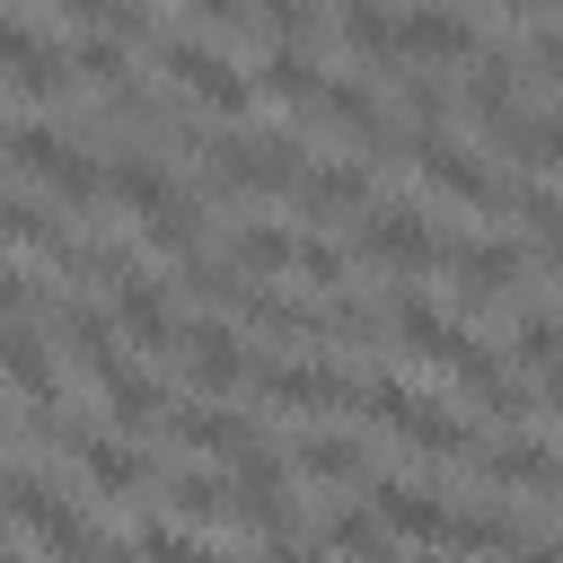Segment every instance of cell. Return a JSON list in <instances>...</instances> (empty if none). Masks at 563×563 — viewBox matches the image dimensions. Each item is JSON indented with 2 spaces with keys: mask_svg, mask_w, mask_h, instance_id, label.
I'll return each mask as SVG.
<instances>
[{
  "mask_svg": "<svg viewBox=\"0 0 563 563\" xmlns=\"http://www.w3.org/2000/svg\"><path fill=\"white\" fill-rule=\"evenodd\" d=\"M9 158H18L53 202H70V211H79V202H106V158H88V150H79L70 132H53V123H18V132H9Z\"/></svg>",
  "mask_w": 563,
  "mask_h": 563,
  "instance_id": "obj_1",
  "label": "cell"
},
{
  "mask_svg": "<svg viewBox=\"0 0 563 563\" xmlns=\"http://www.w3.org/2000/svg\"><path fill=\"white\" fill-rule=\"evenodd\" d=\"M361 413H378L396 440L413 449H440V457H475V431L440 405V396H413L405 378H361Z\"/></svg>",
  "mask_w": 563,
  "mask_h": 563,
  "instance_id": "obj_2",
  "label": "cell"
},
{
  "mask_svg": "<svg viewBox=\"0 0 563 563\" xmlns=\"http://www.w3.org/2000/svg\"><path fill=\"white\" fill-rule=\"evenodd\" d=\"M422 211H431V202H369V220H361V264L422 282V273L440 264V229H431Z\"/></svg>",
  "mask_w": 563,
  "mask_h": 563,
  "instance_id": "obj_3",
  "label": "cell"
},
{
  "mask_svg": "<svg viewBox=\"0 0 563 563\" xmlns=\"http://www.w3.org/2000/svg\"><path fill=\"white\" fill-rule=\"evenodd\" d=\"M158 70H167L194 106H211V114H246V97H255V79H246L220 44H202V35H167V44H158Z\"/></svg>",
  "mask_w": 563,
  "mask_h": 563,
  "instance_id": "obj_4",
  "label": "cell"
},
{
  "mask_svg": "<svg viewBox=\"0 0 563 563\" xmlns=\"http://www.w3.org/2000/svg\"><path fill=\"white\" fill-rule=\"evenodd\" d=\"M176 378L185 387H202V396H229L238 378H255V361H246V334L238 325H220V317H202V325H176Z\"/></svg>",
  "mask_w": 563,
  "mask_h": 563,
  "instance_id": "obj_5",
  "label": "cell"
},
{
  "mask_svg": "<svg viewBox=\"0 0 563 563\" xmlns=\"http://www.w3.org/2000/svg\"><path fill=\"white\" fill-rule=\"evenodd\" d=\"M396 150L422 167V185H431L440 202H457V211H484V202H493V167H484L475 150H457V141H440V132H396Z\"/></svg>",
  "mask_w": 563,
  "mask_h": 563,
  "instance_id": "obj_6",
  "label": "cell"
},
{
  "mask_svg": "<svg viewBox=\"0 0 563 563\" xmlns=\"http://www.w3.org/2000/svg\"><path fill=\"white\" fill-rule=\"evenodd\" d=\"M299 176H308V150L282 132H229L220 141V185H238V194H282Z\"/></svg>",
  "mask_w": 563,
  "mask_h": 563,
  "instance_id": "obj_7",
  "label": "cell"
},
{
  "mask_svg": "<svg viewBox=\"0 0 563 563\" xmlns=\"http://www.w3.org/2000/svg\"><path fill=\"white\" fill-rule=\"evenodd\" d=\"M70 79H79L70 53H53L26 18H0V88H9V97H35V106H44V97H62Z\"/></svg>",
  "mask_w": 563,
  "mask_h": 563,
  "instance_id": "obj_8",
  "label": "cell"
},
{
  "mask_svg": "<svg viewBox=\"0 0 563 563\" xmlns=\"http://www.w3.org/2000/svg\"><path fill=\"white\" fill-rule=\"evenodd\" d=\"M264 378V396L282 405V413H352L361 405V378L352 369H325V361H273V369H255Z\"/></svg>",
  "mask_w": 563,
  "mask_h": 563,
  "instance_id": "obj_9",
  "label": "cell"
},
{
  "mask_svg": "<svg viewBox=\"0 0 563 563\" xmlns=\"http://www.w3.org/2000/svg\"><path fill=\"white\" fill-rule=\"evenodd\" d=\"M396 35H405V62H475V18L449 9V0L396 9Z\"/></svg>",
  "mask_w": 563,
  "mask_h": 563,
  "instance_id": "obj_10",
  "label": "cell"
},
{
  "mask_svg": "<svg viewBox=\"0 0 563 563\" xmlns=\"http://www.w3.org/2000/svg\"><path fill=\"white\" fill-rule=\"evenodd\" d=\"M369 510L387 519V537H422V545H449V528H457V510L431 484H405V475H378L369 484Z\"/></svg>",
  "mask_w": 563,
  "mask_h": 563,
  "instance_id": "obj_11",
  "label": "cell"
},
{
  "mask_svg": "<svg viewBox=\"0 0 563 563\" xmlns=\"http://www.w3.org/2000/svg\"><path fill=\"white\" fill-rule=\"evenodd\" d=\"M106 317H114L123 343H141V352H176V308H167V290H158L141 264L114 282V308H106Z\"/></svg>",
  "mask_w": 563,
  "mask_h": 563,
  "instance_id": "obj_12",
  "label": "cell"
},
{
  "mask_svg": "<svg viewBox=\"0 0 563 563\" xmlns=\"http://www.w3.org/2000/svg\"><path fill=\"white\" fill-rule=\"evenodd\" d=\"M70 466H79V484H88V493H106V501H132V493H150V457H141L132 440H106V431H88V440L70 449Z\"/></svg>",
  "mask_w": 563,
  "mask_h": 563,
  "instance_id": "obj_13",
  "label": "cell"
},
{
  "mask_svg": "<svg viewBox=\"0 0 563 563\" xmlns=\"http://www.w3.org/2000/svg\"><path fill=\"white\" fill-rule=\"evenodd\" d=\"M440 264L466 282V299H510L519 273H528V255L519 246H493V238H457V246H440Z\"/></svg>",
  "mask_w": 563,
  "mask_h": 563,
  "instance_id": "obj_14",
  "label": "cell"
},
{
  "mask_svg": "<svg viewBox=\"0 0 563 563\" xmlns=\"http://www.w3.org/2000/svg\"><path fill=\"white\" fill-rule=\"evenodd\" d=\"M167 431H176L185 449H211L220 466H229V457H238L246 440H264V431H255L246 413H229V405H211V396H194V405H176V413H167Z\"/></svg>",
  "mask_w": 563,
  "mask_h": 563,
  "instance_id": "obj_15",
  "label": "cell"
},
{
  "mask_svg": "<svg viewBox=\"0 0 563 563\" xmlns=\"http://www.w3.org/2000/svg\"><path fill=\"white\" fill-rule=\"evenodd\" d=\"M229 264H238L246 282L299 273V229H282V220H238V229H229Z\"/></svg>",
  "mask_w": 563,
  "mask_h": 563,
  "instance_id": "obj_16",
  "label": "cell"
},
{
  "mask_svg": "<svg viewBox=\"0 0 563 563\" xmlns=\"http://www.w3.org/2000/svg\"><path fill=\"white\" fill-rule=\"evenodd\" d=\"M0 378L26 396V405H53V352L26 317H0Z\"/></svg>",
  "mask_w": 563,
  "mask_h": 563,
  "instance_id": "obj_17",
  "label": "cell"
},
{
  "mask_svg": "<svg viewBox=\"0 0 563 563\" xmlns=\"http://www.w3.org/2000/svg\"><path fill=\"white\" fill-rule=\"evenodd\" d=\"M475 466L493 475V484H545V493H563V457L545 449V440H493V449H475Z\"/></svg>",
  "mask_w": 563,
  "mask_h": 563,
  "instance_id": "obj_18",
  "label": "cell"
},
{
  "mask_svg": "<svg viewBox=\"0 0 563 563\" xmlns=\"http://www.w3.org/2000/svg\"><path fill=\"white\" fill-rule=\"evenodd\" d=\"M290 475H317V484H361V475H369V449H361L352 431H308V440L290 449Z\"/></svg>",
  "mask_w": 563,
  "mask_h": 563,
  "instance_id": "obj_19",
  "label": "cell"
},
{
  "mask_svg": "<svg viewBox=\"0 0 563 563\" xmlns=\"http://www.w3.org/2000/svg\"><path fill=\"white\" fill-rule=\"evenodd\" d=\"M334 35L352 44V53H369V62H405V35H396V9H378V0H343L334 9Z\"/></svg>",
  "mask_w": 563,
  "mask_h": 563,
  "instance_id": "obj_20",
  "label": "cell"
},
{
  "mask_svg": "<svg viewBox=\"0 0 563 563\" xmlns=\"http://www.w3.org/2000/svg\"><path fill=\"white\" fill-rule=\"evenodd\" d=\"M317 114H325L334 132H361V141H396V132H387V106H378V88H361V79H325V88H317Z\"/></svg>",
  "mask_w": 563,
  "mask_h": 563,
  "instance_id": "obj_21",
  "label": "cell"
},
{
  "mask_svg": "<svg viewBox=\"0 0 563 563\" xmlns=\"http://www.w3.org/2000/svg\"><path fill=\"white\" fill-rule=\"evenodd\" d=\"M299 202H308L317 220H343V211H361V202H369V167H361V158L308 167V176H299Z\"/></svg>",
  "mask_w": 563,
  "mask_h": 563,
  "instance_id": "obj_22",
  "label": "cell"
},
{
  "mask_svg": "<svg viewBox=\"0 0 563 563\" xmlns=\"http://www.w3.org/2000/svg\"><path fill=\"white\" fill-rule=\"evenodd\" d=\"M167 501H176V519H238V475L229 466H185L167 484Z\"/></svg>",
  "mask_w": 563,
  "mask_h": 563,
  "instance_id": "obj_23",
  "label": "cell"
},
{
  "mask_svg": "<svg viewBox=\"0 0 563 563\" xmlns=\"http://www.w3.org/2000/svg\"><path fill=\"white\" fill-rule=\"evenodd\" d=\"M466 114H475L484 132H510V123H519V70H510V62H475V79H466Z\"/></svg>",
  "mask_w": 563,
  "mask_h": 563,
  "instance_id": "obj_24",
  "label": "cell"
},
{
  "mask_svg": "<svg viewBox=\"0 0 563 563\" xmlns=\"http://www.w3.org/2000/svg\"><path fill=\"white\" fill-rule=\"evenodd\" d=\"M387 519L378 510H325V554H343V563H387Z\"/></svg>",
  "mask_w": 563,
  "mask_h": 563,
  "instance_id": "obj_25",
  "label": "cell"
},
{
  "mask_svg": "<svg viewBox=\"0 0 563 563\" xmlns=\"http://www.w3.org/2000/svg\"><path fill=\"white\" fill-rule=\"evenodd\" d=\"M317 88H325V79H317V62H308L299 44H273V53H264V70H255V97H290V106H317Z\"/></svg>",
  "mask_w": 563,
  "mask_h": 563,
  "instance_id": "obj_26",
  "label": "cell"
},
{
  "mask_svg": "<svg viewBox=\"0 0 563 563\" xmlns=\"http://www.w3.org/2000/svg\"><path fill=\"white\" fill-rule=\"evenodd\" d=\"M501 141H510V150H519L537 176H563V114H519Z\"/></svg>",
  "mask_w": 563,
  "mask_h": 563,
  "instance_id": "obj_27",
  "label": "cell"
},
{
  "mask_svg": "<svg viewBox=\"0 0 563 563\" xmlns=\"http://www.w3.org/2000/svg\"><path fill=\"white\" fill-rule=\"evenodd\" d=\"M510 352H519L528 369H563V325H554V317H519V325H510Z\"/></svg>",
  "mask_w": 563,
  "mask_h": 563,
  "instance_id": "obj_28",
  "label": "cell"
},
{
  "mask_svg": "<svg viewBox=\"0 0 563 563\" xmlns=\"http://www.w3.org/2000/svg\"><path fill=\"white\" fill-rule=\"evenodd\" d=\"M0 317H26V273L0 264Z\"/></svg>",
  "mask_w": 563,
  "mask_h": 563,
  "instance_id": "obj_29",
  "label": "cell"
},
{
  "mask_svg": "<svg viewBox=\"0 0 563 563\" xmlns=\"http://www.w3.org/2000/svg\"><path fill=\"white\" fill-rule=\"evenodd\" d=\"M519 563H563V545H554V537H528V545H519Z\"/></svg>",
  "mask_w": 563,
  "mask_h": 563,
  "instance_id": "obj_30",
  "label": "cell"
},
{
  "mask_svg": "<svg viewBox=\"0 0 563 563\" xmlns=\"http://www.w3.org/2000/svg\"><path fill=\"white\" fill-rule=\"evenodd\" d=\"M545 413L563 422V369H545Z\"/></svg>",
  "mask_w": 563,
  "mask_h": 563,
  "instance_id": "obj_31",
  "label": "cell"
},
{
  "mask_svg": "<svg viewBox=\"0 0 563 563\" xmlns=\"http://www.w3.org/2000/svg\"><path fill=\"white\" fill-rule=\"evenodd\" d=\"M493 9H510V18H537V9H545V0H493Z\"/></svg>",
  "mask_w": 563,
  "mask_h": 563,
  "instance_id": "obj_32",
  "label": "cell"
},
{
  "mask_svg": "<svg viewBox=\"0 0 563 563\" xmlns=\"http://www.w3.org/2000/svg\"><path fill=\"white\" fill-rule=\"evenodd\" d=\"M0 563H18V554H9V545H0Z\"/></svg>",
  "mask_w": 563,
  "mask_h": 563,
  "instance_id": "obj_33",
  "label": "cell"
},
{
  "mask_svg": "<svg viewBox=\"0 0 563 563\" xmlns=\"http://www.w3.org/2000/svg\"><path fill=\"white\" fill-rule=\"evenodd\" d=\"M0 150H9V132H0Z\"/></svg>",
  "mask_w": 563,
  "mask_h": 563,
  "instance_id": "obj_34",
  "label": "cell"
}]
</instances>
